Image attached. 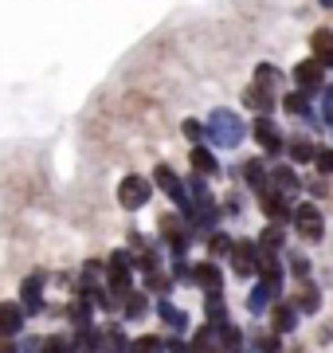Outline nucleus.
<instances>
[{
	"instance_id": "nucleus-41",
	"label": "nucleus",
	"mask_w": 333,
	"mask_h": 353,
	"mask_svg": "<svg viewBox=\"0 0 333 353\" xmlns=\"http://www.w3.org/2000/svg\"><path fill=\"white\" fill-rule=\"evenodd\" d=\"M321 4H325V8H333V0H321Z\"/></svg>"
},
{
	"instance_id": "nucleus-4",
	"label": "nucleus",
	"mask_w": 333,
	"mask_h": 353,
	"mask_svg": "<svg viewBox=\"0 0 333 353\" xmlns=\"http://www.w3.org/2000/svg\"><path fill=\"white\" fill-rule=\"evenodd\" d=\"M294 228H298L302 240H314V243L325 236V220H321V212L314 208V204H298L294 208Z\"/></svg>"
},
{
	"instance_id": "nucleus-28",
	"label": "nucleus",
	"mask_w": 333,
	"mask_h": 353,
	"mask_svg": "<svg viewBox=\"0 0 333 353\" xmlns=\"http://www.w3.org/2000/svg\"><path fill=\"white\" fill-rule=\"evenodd\" d=\"M318 306H321V290H318V287H306V290H302V299H298V310L314 314Z\"/></svg>"
},
{
	"instance_id": "nucleus-33",
	"label": "nucleus",
	"mask_w": 333,
	"mask_h": 353,
	"mask_svg": "<svg viewBox=\"0 0 333 353\" xmlns=\"http://www.w3.org/2000/svg\"><path fill=\"white\" fill-rule=\"evenodd\" d=\"M239 345H244V338H239V330H235V326H224V350H231V353H235Z\"/></svg>"
},
{
	"instance_id": "nucleus-7",
	"label": "nucleus",
	"mask_w": 333,
	"mask_h": 353,
	"mask_svg": "<svg viewBox=\"0 0 333 353\" xmlns=\"http://www.w3.org/2000/svg\"><path fill=\"white\" fill-rule=\"evenodd\" d=\"M43 283H47L43 271H32V275L24 279V287H20V303H24L28 314H39V310H43Z\"/></svg>"
},
{
	"instance_id": "nucleus-13",
	"label": "nucleus",
	"mask_w": 333,
	"mask_h": 353,
	"mask_svg": "<svg viewBox=\"0 0 333 353\" xmlns=\"http://www.w3.org/2000/svg\"><path fill=\"white\" fill-rule=\"evenodd\" d=\"M193 283H196V287H204L208 294H212V290H224V275H219V267L212 263V259L193 267Z\"/></svg>"
},
{
	"instance_id": "nucleus-38",
	"label": "nucleus",
	"mask_w": 333,
	"mask_h": 353,
	"mask_svg": "<svg viewBox=\"0 0 333 353\" xmlns=\"http://www.w3.org/2000/svg\"><path fill=\"white\" fill-rule=\"evenodd\" d=\"M321 114H325V122L333 126V90H325V102H321Z\"/></svg>"
},
{
	"instance_id": "nucleus-15",
	"label": "nucleus",
	"mask_w": 333,
	"mask_h": 353,
	"mask_svg": "<svg viewBox=\"0 0 333 353\" xmlns=\"http://www.w3.org/2000/svg\"><path fill=\"white\" fill-rule=\"evenodd\" d=\"M270 322H275V334H290V330L298 326V306L279 303L275 310H270Z\"/></svg>"
},
{
	"instance_id": "nucleus-29",
	"label": "nucleus",
	"mask_w": 333,
	"mask_h": 353,
	"mask_svg": "<svg viewBox=\"0 0 333 353\" xmlns=\"http://www.w3.org/2000/svg\"><path fill=\"white\" fill-rule=\"evenodd\" d=\"M157 310H161V318H165V322H169L173 330H184V326H189V318H184V314H177V310H173L169 303H157Z\"/></svg>"
},
{
	"instance_id": "nucleus-12",
	"label": "nucleus",
	"mask_w": 333,
	"mask_h": 353,
	"mask_svg": "<svg viewBox=\"0 0 333 353\" xmlns=\"http://www.w3.org/2000/svg\"><path fill=\"white\" fill-rule=\"evenodd\" d=\"M255 138H259V145H263V153H282V145H286L270 118H255Z\"/></svg>"
},
{
	"instance_id": "nucleus-10",
	"label": "nucleus",
	"mask_w": 333,
	"mask_h": 353,
	"mask_svg": "<svg viewBox=\"0 0 333 353\" xmlns=\"http://www.w3.org/2000/svg\"><path fill=\"white\" fill-rule=\"evenodd\" d=\"M20 326H24V310L16 303H0V338L12 341L20 334Z\"/></svg>"
},
{
	"instance_id": "nucleus-32",
	"label": "nucleus",
	"mask_w": 333,
	"mask_h": 353,
	"mask_svg": "<svg viewBox=\"0 0 333 353\" xmlns=\"http://www.w3.org/2000/svg\"><path fill=\"white\" fill-rule=\"evenodd\" d=\"M255 79H259V87H275V79H279V71H275V67H270V63H263V67H259V71H255Z\"/></svg>"
},
{
	"instance_id": "nucleus-6",
	"label": "nucleus",
	"mask_w": 333,
	"mask_h": 353,
	"mask_svg": "<svg viewBox=\"0 0 333 353\" xmlns=\"http://www.w3.org/2000/svg\"><path fill=\"white\" fill-rule=\"evenodd\" d=\"M321 71H325V67L318 63V59H306V63H298L294 67V83H298V90H302V94H321V83H325V75H321Z\"/></svg>"
},
{
	"instance_id": "nucleus-37",
	"label": "nucleus",
	"mask_w": 333,
	"mask_h": 353,
	"mask_svg": "<svg viewBox=\"0 0 333 353\" xmlns=\"http://www.w3.org/2000/svg\"><path fill=\"white\" fill-rule=\"evenodd\" d=\"M255 345H259V353H275L279 350V338H259Z\"/></svg>"
},
{
	"instance_id": "nucleus-24",
	"label": "nucleus",
	"mask_w": 333,
	"mask_h": 353,
	"mask_svg": "<svg viewBox=\"0 0 333 353\" xmlns=\"http://www.w3.org/2000/svg\"><path fill=\"white\" fill-rule=\"evenodd\" d=\"M208 252H212V259H219V255H231V252H235V243H231L228 232H212V240H208Z\"/></svg>"
},
{
	"instance_id": "nucleus-23",
	"label": "nucleus",
	"mask_w": 333,
	"mask_h": 353,
	"mask_svg": "<svg viewBox=\"0 0 333 353\" xmlns=\"http://www.w3.org/2000/svg\"><path fill=\"white\" fill-rule=\"evenodd\" d=\"M270 185H275L279 192H294V189H298V176H294V169H290V165H279V169L270 173Z\"/></svg>"
},
{
	"instance_id": "nucleus-14",
	"label": "nucleus",
	"mask_w": 333,
	"mask_h": 353,
	"mask_svg": "<svg viewBox=\"0 0 333 353\" xmlns=\"http://www.w3.org/2000/svg\"><path fill=\"white\" fill-rule=\"evenodd\" d=\"M310 48H314V59H318L321 67H333V32L330 28H318L314 39H310Z\"/></svg>"
},
{
	"instance_id": "nucleus-39",
	"label": "nucleus",
	"mask_w": 333,
	"mask_h": 353,
	"mask_svg": "<svg viewBox=\"0 0 333 353\" xmlns=\"http://www.w3.org/2000/svg\"><path fill=\"white\" fill-rule=\"evenodd\" d=\"M184 353H204V345H196V341H193V350H184Z\"/></svg>"
},
{
	"instance_id": "nucleus-40",
	"label": "nucleus",
	"mask_w": 333,
	"mask_h": 353,
	"mask_svg": "<svg viewBox=\"0 0 333 353\" xmlns=\"http://www.w3.org/2000/svg\"><path fill=\"white\" fill-rule=\"evenodd\" d=\"M4 353H16V345H12V341H4Z\"/></svg>"
},
{
	"instance_id": "nucleus-21",
	"label": "nucleus",
	"mask_w": 333,
	"mask_h": 353,
	"mask_svg": "<svg viewBox=\"0 0 333 353\" xmlns=\"http://www.w3.org/2000/svg\"><path fill=\"white\" fill-rule=\"evenodd\" d=\"M204 310H208V322H219L224 326V318H228V303H224V290H212L204 299Z\"/></svg>"
},
{
	"instance_id": "nucleus-1",
	"label": "nucleus",
	"mask_w": 333,
	"mask_h": 353,
	"mask_svg": "<svg viewBox=\"0 0 333 353\" xmlns=\"http://www.w3.org/2000/svg\"><path fill=\"white\" fill-rule=\"evenodd\" d=\"M204 130H208V145H216V150H235V145L244 141V134H247L244 118H239L235 110H224V106L208 114Z\"/></svg>"
},
{
	"instance_id": "nucleus-19",
	"label": "nucleus",
	"mask_w": 333,
	"mask_h": 353,
	"mask_svg": "<svg viewBox=\"0 0 333 353\" xmlns=\"http://www.w3.org/2000/svg\"><path fill=\"white\" fill-rule=\"evenodd\" d=\"M161 228H165V236H169V248L180 255V252H184V243H189V232H184L173 216H165V220H161Z\"/></svg>"
},
{
	"instance_id": "nucleus-9",
	"label": "nucleus",
	"mask_w": 333,
	"mask_h": 353,
	"mask_svg": "<svg viewBox=\"0 0 333 353\" xmlns=\"http://www.w3.org/2000/svg\"><path fill=\"white\" fill-rule=\"evenodd\" d=\"M244 106H247V110H255L259 118H267V114L275 110V94H270L267 87H259V83H251V87L244 90Z\"/></svg>"
},
{
	"instance_id": "nucleus-8",
	"label": "nucleus",
	"mask_w": 333,
	"mask_h": 353,
	"mask_svg": "<svg viewBox=\"0 0 333 353\" xmlns=\"http://www.w3.org/2000/svg\"><path fill=\"white\" fill-rule=\"evenodd\" d=\"M263 212H267V220L270 224H286V220H290V204H286V196H282L279 189H267L263 192Z\"/></svg>"
},
{
	"instance_id": "nucleus-30",
	"label": "nucleus",
	"mask_w": 333,
	"mask_h": 353,
	"mask_svg": "<svg viewBox=\"0 0 333 353\" xmlns=\"http://www.w3.org/2000/svg\"><path fill=\"white\" fill-rule=\"evenodd\" d=\"M141 314H145V294H126V318L133 322Z\"/></svg>"
},
{
	"instance_id": "nucleus-11",
	"label": "nucleus",
	"mask_w": 333,
	"mask_h": 353,
	"mask_svg": "<svg viewBox=\"0 0 333 353\" xmlns=\"http://www.w3.org/2000/svg\"><path fill=\"white\" fill-rule=\"evenodd\" d=\"M153 176H157V185H161V189H165L169 196L180 204V212H184V208H189V196H184V185L177 181V173H173L169 165H157V173H153Z\"/></svg>"
},
{
	"instance_id": "nucleus-31",
	"label": "nucleus",
	"mask_w": 333,
	"mask_h": 353,
	"mask_svg": "<svg viewBox=\"0 0 333 353\" xmlns=\"http://www.w3.org/2000/svg\"><path fill=\"white\" fill-rule=\"evenodd\" d=\"M78 345H71L67 338H52V341H43V353H75Z\"/></svg>"
},
{
	"instance_id": "nucleus-35",
	"label": "nucleus",
	"mask_w": 333,
	"mask_h": 353,
	"mask_svg": "<svg viewBox=\"0 0 333 353\" xmlns=\"http://www.w3.org/2000/svg\"><path fill=\"white\" fill-rule=\"evenodd\" d=\"M184 138H189V141H200V138H208V130L200 126V122H184Z\"/></svg>"
},
{
	"instance_id": "nucleus-26",
	"label": "nucleus",
	"mask_w": 333,
	"mask_h": 353,
	"mask_svg": "<svg viewBox=\"0 0 333 353\" xmlns=\"http://www.w3.org/2000/svg\"><path fill=\"white\" fill-rule=\"evenodd\" d=\"M259 243H263L267 252H279L282 248V224H267L263 228V236H259Z\"/></svg>"
},
{
	"instance_id": "nucleus-25",
	"label": "nucleus",
	"mask_w": 333,
	"mask_h": 353,
	"mask_svg": "<svg viewBox=\"0 0 333 353\" xmlns=\"http://www.w3.org/2000/svg\"><path fill=\"white\" fill-rule=\"evenodd\" d=\"M129 353H165V341L153 338V334H145V338L129 341Z\"/></svg>"
},
{
	"instance_id": "nucleus-20",
	"label": "nucleus",
	"mask_w": 333,
	"mask_h": 353,
	"mask_svg": "<svg viewBox=\"0 0 333 353\" xmlns=\"http://www.w3.org/2000/svg\"><path fill=\"white\" fill-rule=\"evenodd\" d=\"M282 106H286V110L290 114H298V118H314V106H310V94H302V90H294V94H286V99H282Z\"/></svg>"
},
{
	"instance_id": "nucleus-16",
	"label": "nucleus",
	"mask_w": 333,
	"mask_h": 353,
	"mask_svg": "<svg viewBox=\"0 0 333 353\" xmlns=\"http://www.w3.org/2000/svg\"><path fill=\"white\" fill-rule=\"evenodd\" d=\"M270 294H275V290H270L267 283L259 279L255 287H251V294H247V310H251V314H267V306H270Z\"/></svg>"
},
{
	"instance_id": "nucleus-5",
	"label": "nucleus",
	"mask_w": 333,
	"mask_h": 353,
	"mask_svg": "<svg viewBox=\"0 0 333 353\" xmlns=\"http://www.w3.org/2000/svg\"><path fill=\"white\" fill-rule=\"evenodd\" d=\"M259 248L251 240H239L235 243V252H231V267H235V275L239 279H251V275H259Z\"/></svg>"
},
{
	"instance_id": "nucleus-17",
	"label": "nucleus",
	"mask_w": 333,
	"mask_h": 353,
	"mask_svg": "<svg viewBox=\"0 0 333 353\" xmlns=\"http://www.w3.org/2000/svg\"><path fill=\"white\" fill-rule=\"evenodd\" d=\"M193 165H196V169H200L204 176H216V173H219L216 153L208 150V145H193Z\"/></svg>"
},
{
	"instance_id": "nucleus-34",
	"label": "nucleus",
	"mask_w": 333,
	"mask_h": 353,
	"mask_svg": "<svg viewBox=\"0 0 333 353\" xmlns=\"http://www.w3.org/2000/svg\"><path fill=\"white\" fill-rule=\"evenodd\" d=\"M314 165H318V173H321V176H330V173H333V150H321Z\"/></svg>"
},
{
	"instance_id": "nucleus-2",
	"label": "nucleus",
	"mask_w": 333,
	"mask_h": 353,
	"mask_svg": "<svg viewBox=\"0 0 333 353\" xmlns=\"http://www.w3.org/2000/svg\"><path fill=\"white\" fill-rule=\"evenodd\" d=\"M106 279H110V294H114V299H126L129 283H133V259H129L126 252H114L106 259Z\"/></svg>"
},
{
	"instance_id": "nucleus-18",
	"label": "nucleus",
	"mask_w": 333,
	"mask_h": 353,
	"mask_svg": "<svg viewBox=\"0 0 333 353\" xmlns=\"http://www.w3.org/2000/svg\"><path fill=\"white\" fill-rule=\"evenodd\" d=\"M244 181H247V185H251V189L259 192V196H263V192L270 189V181H267V169H263L259 161H247V165H244Z\"/></svg>"
},
{
	"instance_id": "nucleus-36",
	"label": "nucleus",
	"mask_w": 333,
	"mask_h": 353,
	"mask_svg": "<svg viewBox=\"0 0 333 353\" xmlns=\"http://www.w3.org/2000/svg\"><path fill=\"white\" fill-rule=\"evenodd\" d=\"M290 263H294V275H298V279H306V275H310V263H306V255H290Z\"/></svg>"
},
{
	"instance_id": "nucleus-27",
	"label": "nucleus",
	"mask_w": 333,
	"mask_h": 353,
	"mask_svg": "<svg viewBox=\"0 0 333 353\" xmlns=\"http://www.w3.org/2000/svg\"><path fill=\"white\" fill-rule=\"evenodd\" d=\"M106 353H129L122 326H110V330H106Z\"/></svg>"
},
{
	"instance_id": "nucleus-3",
	"label": "nucleus",
	"mask_w": 333,
	"mask_h": 353,
	"mask_svg": "<svg viewBox=\"0 0 333 353\" xmlns=\"http://www.w3.org/2000/svg\"><path fill=\"white\" fill-rule=\"evenodd\" d=\"M149 192H153V185H149L145 176H126V181L118 185V204L129 208V212H133V208H145V204H149Z\"/></svg>"
},
{
	"instance_id": "nucleus-22",
	"label": "nucleus",
	"mask_w": 333,
	"mask_h": 353,
	"mask_svg": "<svg viewBox=\"0 0 333 353\" xmlns=\"http://www.w3.org/2000/svg\"><path fill=\"white\" fill-rule=\"evenodd\" d=\"M286 150H290V157H294L298 165H302V161H318V153H321L318 145H314V141H306V138H294Z\"/></svg>"
}]
</instances>
